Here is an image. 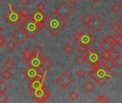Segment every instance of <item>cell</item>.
I'll use <instances>...</instances> for the list:
<instances>
[{
	"label": "cell",
	"instance_id": "cell-50",
	"mask_svg": "<svg viewBox=\"0 0 122 103\" xmlns=\"http://www.w3.org/2000/svg\"><path fill=\"white\" fill-rule=\"evenodd\" d=\"M120 18L122 19V13L121 14V15H120Z\"/></svg>",
	"mask_w": 122,
	"mask_h": 103
},
{
	"label": "cell",
	"instance_id": "cell-4",
	"mask_svg": "<svg viewBox=\"0 0 122 103\" xmlns=\"http://www.w3.org/2000/svg\"><path fill=\"white\" fill-rule=\"evenodd\" d=\"M29 95L37 103H44L49 98L50 92L45 87L36 90L30 89L29 91Z\"/></svg>",
	"mask_w": 122,
	"mask_h": 103
},
{
	"label": "cell",
	"instance_id": "cell-24",
	"mask_svg": "<svg viewBox=\"0 0 122 103\" xmlns=\"http://www.w3.org/2000/svg\"><path fill=\"white\" fill-rule=\"evenodd\" d=\"M16 43L14 42V41H13V40H10L7 44H6V48L9 49V50H10L11 52V51H14L15 49H16Z\"/></svg>",
	"mask_w": 122,
	"mask_h": 103
},
{
	"label": "cell",
	"instance_id": "cell-11",
	"mask_svg": "<svg viewBox=\"0 0 122 103\" xmlns=\"http://www.w3.org/2000/svg\"><path fill=\"white\" fill-rule=\"evenodd\" d=\"M56 82L63 88L66 89L69 87V85H71L73 82V80L69 77V75L66 73L63 72L57 79H56Z\"/></svg>",
	"mask_w": 122,
	"mask_h": 103
},
{
	"label": "cell",
	"instance_id": "cell-36",
	"mask_svg": "<svg viewBox=\"0 0 122 103\" xmlns=\"http://www.w3.org/2000/svg\"><path fill=\"white\" fill-rule=\"evenodd\" d=\"M86 71L84 70H83V69H79L77 72H76V75H77V76L79 77H80V78H83V77H85V75H86Z\"/></svg>",
	"mask_w": 122,
	"mask_h": 103
},
{
	"label": "cell",
	"instance_id": "cell-52",
	"mask_svg": "<svg viewBox=\"0 0 122 103\" xmlns=\"http://www.w3.org/2000/svg\"><path fill=\"white\" fill-rule=\"evenodd\" d=\"M121 32H122V28H121Z\"/></svg>",
	"mask_w": 122,
	"mask_h": 103
},
{
	"label": "cell",
	"instance_id": "cell-42",
	"mask_svg": "<svg viewBox=\"0 0 122 103\" xmlns=\"http://www.w3.org/2000/svg\"><path fill=\"white\" fill-rule=\"evenodd\" d=\"M73 38L75 39V41L78 43L79 40V38H80V32H75L74 34H73Z\"/></svg>",
	"mask_w": 122,
	"mask_h": 103
},
{
	"label": "cell",
	"instance_id": "cell-33",
	"mask_svg": "<svg viewBox=\"0 0 122 103\" xmlns=\"http://www.w3.org/2000/svg\"><path fill=\"white\" fill-rule=\"evenodd\" d=\"M90 20H91V17H90L88 14H85V15L83 16L82 18L81 19V22H82L84 24L87 25V26L89 25V23Z\"/></svg>",
	"mask_w": 122,
	"mask_h": 103
},
{
	"label": "cell",
	"instance_id": "cell-30",
	"mask_svg": "<svg viewBox=\"0 0 122 103\" xmlns=\"http://www.w3.org/2000/svg\"><path fill=\"white\" fill-rule=\"evenodd\" d=\"M78 51L81 54H84L89 49V47H86L84 44H79V46L77 48Z\"/></svg>",
	"mask_w": 122,
	"mask_h": 103
},
{
	"label": "cell",
	"instance_id": "cell-19",
	"mask_svg": "<svg viewBox=\"0 0 122 103\" xmlns=\"http://www.w3.org/2000/svg\"><path fill=\"white\" fill-rule=\"evenodd\" d=\"M109 57L111 60H114L115 58H117L119 55H120V52L116 49L115 48H112L109 51Z\"/></svg>",
	"mask_w": 122,
	"mask_h": 103
},
{
	"label": "cell",
	"instance_id": "cell-16",
	"mask_svg": "<svg viewBox=\"0 0 122 103\" xmlns=\"http://www.w3.org/2000/svg\"><path fill=\"white\" fill-rule=\"evenodd\" d=\"M53 63L46 57H44L42 58V65H41V67L43 69H44L45 70H48L51 66H52Z\"/></svg>",
	"mask_w": 122,
	"mask_h": 103
},
{
	"label": "cell",
	"instance_id": "cell-45",
	"mask_svg": "<svg viewBox=\"0 0 122 103\" xmlns=\"http://www.w3.org/2000/svg\"><path fill=\"white\" fill-rule=\"evenodd\" d=\"M23 5H24V6H26L31 0H19Z\"/></svg>",
	"mask_w": 122,
	"mask_h": 103
},
{
	"label": "cell",
	"instance_id": "cell-34",
	"mask_svg": "<svg viewBox=\"0 0 122 103\" xmlns=\"http://www.w3.org/2000/svg\"><path fill=\"white\" fill-rule=\"evenodd\" d=\"M19 13H20V15L21 16H26V17H28L29 15V14H30L29 11L26 8H25V7H24L23 9H21V11H19Z\"/></svg>",
	"mask_w": 122,
	"mask_h": 103
},
{
	"label": "cell",
	"instance_id": "cell-7",
	"mask_svg": "<svg viewBox=\"0 0 122 103\" xmlns=\"http://www.w3.org/2000/svg\"><path fill=\"white\" fill-rule=\"evenodd\" d=\"M55 11L63 19H66L72 12L73 9L72 7L66 2L63 1L55 10Z\"/></svg>",
	"mask_w": 122,
	"mask_h": 103
},
{
	"label": "cell",
	"instance_id": "cell-47",
	"mask_svg": "<svg viewBox=\"0 0 122 103\" xmlns=\"http://www.w3.org/2000/svg\"><path fill=\"white\" fill-rule=\"evenodd\" d=\"M117 44H118V45H119L120 47H122V38L121 39V40H120V41H119V42L117 43Z\"/></svg>",
	"mask_w": 122,
	"mask_h": 103
},
{
	"label": "cell",
	"instance_id": "cell-1",
	"mask_svg": "<svg viewBox=\"0 0 122 103\" xmlns=\"http://www.w3.org/2000/svg\"><path fill=\"white\" fill-rule=\"evenodd\" d=\"M67 23L56 11L51 13L44 22V27L54 36L56 37L66 26Z\"/></svg>",
	"mask_w": 122,
	"mask_h": 103
},
{
	"label": "cell",
	"instance_id": "cell-39",
	"mask_svg": "<svg viewBox=\"0 0 122 103\" xmlns=\"http://www.w3.org/2000/svg\"><path fill=\"white\" fill-rule=\"evenodd\" d=\"M8 97L4 93V92H1L0 94V103H6L8 100Z\"/></svg>",
	"mask_w": 122,
	"mask_h": 103
},
{
	"label": "cell",
	"instance_id": "cell-18",
	"mask_svg": "<svg viewBox=\"0 0 122 103\" xmlns=\"http://www.w3.org/2000/svg\"><path fill=\"white\" fill-rule=\"evenodd\" d=\"M33 55H34V54H33V53H32V51H31L30 49H29V48L26 49L22 52V57H23V59H24L26 62L27 60H29Z\"/></svg>",
	"mask_w": 122,
	"mask_h": 103
},
{
	"label": "cell",
	"instance_id": "cell-27",
	"mask_svg": "<svg viewBox=\"0 0 122 103\" xmlns=\"http://www.w3.org/2000/svg\"><path fill=\"white\" fill-rule=\"evenodd\" d=\"M113 61L116 66H117L119 68L122 67V56L121 54L119 55L117 58H115Z\"/></svg>",
	"mask_w": 122,
	"mask_h": 103
},
{
	"label": "cell",
	"instance_id": "cell-53",
	"mask_svg": "<svg viewBox=\"0 0 122 103\" xmlns=\"http://www.w3.org/2000/svg\"><path fill=\"white\" fill-rule=\"evenodd\" d=\"M0 1H4V0H0Z\"/></svg>",
	"mask_w": 122,
	"mask_h": 103
},
{
	"label": "cell",
	"instance_id": "cell-29",
	"mask_svg": "<svg viewBox=\"0 0 122 103\" xmlns=\"http://www.w3.org/2000/svg\"><path fill=\"white\" fill-rule=\"evenodd\" d=\"M99 46L103 49V50H104V51H109L112 48H113L112 47H111L110 45H109L107 43H106L104 40L99 44Z\"/></svg>",
	"mask_w": 122,
	"mask_h": 103
},
{
	"label": "cell",
	"instance_id": "cell-35",
	"mask_svg": "<svg viewBox=\"0 0 122 103\" xmlns=\"http://www.w3.org/2000/svg\"><path fill=\"white\" fill-rule=\"evenodd\" d=\"M69 98L71 100H73V101H75V100H76L77 99H78V98H79V95H78V93L76 92V91H72L70 94H69Z\"/></svg>",
	"mask_w": 122,
	"mask_h": 103
},
{
	"label": "cell",
	"instance_id": "cell-9",
	"mask_svg": "<svg viewBox=\"0 0 122 103\" xmlns=\"http://www.w3.org/2000/svg\"><path fill=\"white\" fill-rule=\"evenodd\" d=\"M104 25V22L102 18H100L97 14H94L91 17V20L89 23V27L92 29L93 32H97Z\"/></svg>",
	"mask_w": 122,
	"mask_h": 103
},
{
	"label": "cell",
	"instance_id": "cell-51",
	"mask_svg": "<svg viewBox=\"0 0 122 103\" xmlns=\"http://www.w3.org/2000/svg\"><path fill=\"white\" fill-rule=\"evenodd\" d=\"M120 26H121V28H122V23L120 24Z\"/></svg>",
	"mask_w": 122,
	"mask_h": 103
},
{
	"label": "cell",
	"instance_id": "cell-54",
	"mask_svg": "<svg viewBox=\"0 0 122 103\" xmlns=\"http://www.w3.org/2000/svg\"><path fill=\"white\" fill-rule=\"evenodd\" d=\"M119 1H121V2L122 3V0H119Z\"/></svg>",
	"mask_w": 122,
	"mask_h": 103
},
{
	"label": "cell",
	"instance_id": "cell-3",
	"mask_svg": "<svg viewBox=\"0 0 122 103\" xmlns=\"http://www.w3.org/2000/svg\"><path fill=\"white\" fill-rule=\"evenodd\" d=\"M21 27L27 33L30 38H34L38 32L44 27L43 23L36 22L31 16L28 17L27 20L24 23L21 24Z\"/></svg>",
	"mask_w": 122,
	"mask_h": 103
},
{
	"label": "cell",
	"instance_id": "cell-38",
	"mask_svg": "<svg viewBox=\"0 0 122 103\" xmlns=\"http://www.w3.org/2000/svg\"><path fill=\"white\" fill-rule=\"evenodd\" d=\"M112 29L115 32H119L120 29H121V26H120V24H118L117 22H115L112 26Z\"/></svg>",
	"mask_w": 122,
	"mask_h": 103
},
{
	"label": "cell",
	"instance_id": "cell-25",
	"mask_svg": "<svg viewBox=\"0 0 122 103\" xmlns=\"http://www.w3.org/2000/svg\"><path fill=\"white\" fill-rule=\"evenodd\" d=\"M4 66L7 69V70H11L14 66H15V63L11 60H10V59H9V60H7L5 62H4Z\"/></svg>",
	"mask_w": 122,
	"mask_h": 103
},
{
	"label": "cell",
	"instance_id": "cell-2",
	"mask_svg": "<svg viewBox=\"0 0 122 103\" xmlns=\"http://www.w3.org/2000/svg\"><path fill=\"white\" fill-rule=\"evenodd\" d=\"M89 75L92 79H94L100 86H103L110 78H112L114 75V72L110 70L105 69H102V67L97 69H93Z\"/></svg>",
	"mask_w": 122,
	"mask_h": 103
},
{
	"label": "cell",
	"instance_id": "cell-5",
	"mask_svg": "<svg viewBox=\"0 0 122 103\" xmlns=\"http://www.w3.org/2000/svg\"><path fill=\"white\" fill-rule=\"evenodd\" d=\"M20 18H21V15H20L19 11H18L14 6H10L9 11L6 14H5L4 16V19L12 27H16L19 23Z\"/></svg>",
	"mask_w": 122,
	"mask_h": 103
},
{
	"label": "cell",
	"instance_id": "cell-28",
	"mask_svg": "<svg viewBox=\"0 0 122 103\" xmlns=\"http://www.w3.org/2000/svg\"><path fill=\"white\" fill-rule=\"evenodd\" d=\"M74 48L70 44H66L63 47V51L66 54H70L73 51Z\"/></svg>",
	"mask_w": 122,
	"mask_h": 103
},
{
	"label": "cell",
	"instance_id": "cell-46",
	"mask_svg": "<svg viewBox=\"0 0 122 103\" xmlns=\"http://www.w3.org/2000/svg\"><path fill=\"white\" fill-rule=\"evenodd\" d=\"M71 4H73V5H74V4H76L77 2H78V1L79 0H68Z\"/></svg>",
	"mask_w": 122,
	"mask_h": 103
},
{
	"label": "cell",
	"instance_id": "cell-12",
	"mask_svg": "<svg viewBox=\"0 0 122 103\" xmlns=\"http://www.w3.org/2000/svg\"><path fill=\"white\" fill-rule=\"evenodd\" d=\"M44 77H42L41 76H37L35 79L30 81L28 84V87L30 89H40L46 87V85L44 82Z\"/></svg>",
	"mask_w": 122,
	"mask_h": 103
},
{
	"label": "cell",
	"instance_id": "cell-14",
	"mask_svg": "<svg viewBox=\"0 0 122 103\" xmlns=\"http://www.w3.org/2000/svg\"><path fill=\"white\" fill-rule=\"evenodd\" d=\"M26 62L29 67H31L34 68H39L42 65V58L38 55H33Z\"/></svg>",
	"mask_w": 122,
	"mask_h": 103
},
{
	"label": "cell",
	"instance_id": "cell-49",
	"mask_svg": "<svg viewBox=\"0 0 122 103\" xmlns=\"http://www.w3.org/2000/svg\"><path fill=\"white\" fill-rule=\"evenodd\" d=\"M2 31H3V28H2V27H1V26H0V33H1Z\"/></svg>",
	"mask_w": 122,
	"mask_h": 103
},
{
	"label": "cell",
	"instance_id": "cell-23",
	"mask_svg": "<svg viewBox=\"0 0 122 103\" xmlns=\"http://www.w3.org/2000/svg\"><path fill=\"white\" fill-rule=\"evenodd\" d=\"M84 89H85L87 92H91L95 88V85H94L91 81H89V82H87L84 85Z\"/></svg>",
	"mask_w": 122,
	"mask_h": 103
},
{
	"label": "cell",
	"instance_id": "cell-20",
	"mask_svg": "<svg viewBox=\"0 0 122 103\" xmlns=\"http://www.w3.org/2000/svg\"><path fill=\"white\" fill-rule=\"evenodd\" d=\"M104 41L106 43H107L109 45H110L111 47H114V45H115V44H116V43H115V41H114V39H113V37H112V35H108L106 38H104Z\"/></svg>",
	"mask_w": 122,
	"mask_h": 103
},
{
	"label": "cell",
	"instance_id": "cell-21",
	"mask_svg": "<svg viewBox=\"0 0 122 103\" xmlns=\"http://www.w3.org/2000/svg\"><path fill=\"white\" fill-rule=\"evenodd\" d=\"M31 51L34 55H38V56H40L44 52L43 49L39 45H36V47H34V48Z\"/></svg>",
	"mask_w": 122,
	"mask_h": 103
},
{
	"label": "cell",
	"instance_id": "cell-32",
	"mask_svg": "<svg viewBox=\"0 0 122 103\" xmlns=\"http://www.w3.org/2000/svg\"><path fill=\"white\" fill-rule=\"evenodd\" d=\"M76 62L79 65H83L84 64V62H86L85 57L83 55H79L76 58Z\"/></svg>",
	"mask_w": 122,
	"mask_h": 103
},
{
	"label": "cell",
	"instance_id": "cell-31",
	"mask_svg": "<svg viewBox=\"0 0 122 103\" xmlns=\"http://www.w3.org/2000/svg\"><path fill=\"white\" fill-rule=\"evenodd\" d=\"M9 88V85L3 80L0 81V92H4Z\"/></svg>",
	"mask_w": 122,
	"mask_h": 103
},
{
	"label": "cell",
	"instance_id": "cell-26",
	"mask_svg": "<svg viewBox=\"0 0 122 103\" xmlns=\"http://www.w3.org/2000/svg\"><path fill=\"white\" fill-rule=\"evenodd\" d=\"M12 76H13V74L10 72L9 70H7V69L1 74V77H2L5 80H9Z\"/></svg>",
	"mask_w": 122,
	"mask_h": 103
},
{
	"label": "cell",
	"instance_id": "cell-17",
	"mask_svg": "<svg viewBox=\"0 0 122 103\" xmlns=\"http://www.w3.org/2000/svg\"><path fill=\"white\" fill-rule=\"evenodd\" d=\"M102 65L105 69H107V70H112V69L114 67L115 64H114V61L109 58V59L106 60H105V62H104Z\"/></svg>",
	"mask_w": 122,
	"mask_h": 103
},
{
	"label": "cell",
	"instance_id": "cell-8",
	"mask_svg": "<svg viewBox=\"0 0 122 103\" xmlns=\"http://www.w3.org/2000/svg\"><path fill=\"white\" fill-rule=\"evenodd\" d=\"M84 57L86 62H89L91 66L94 64L101 63V54L95 48H92L90 51H89V52L86 54Z\"/></svg>",
	"mask_w": 122,
	"mask_h": 103
},
{
	"label": "cell",
	"instance_id": "cell-13",
	"mask_svg": "<svg viewBox=\"0 0 122 103\" xmlns=\"http://www.w3.org/2000/svg\"><path fill=\"white\" fill-rule=\"evenodd\" d=\"M23 75L29 80V81H31L34 79H35L39 75V70L38 68H34L31 67H27L23 72Z\"/></svg>",
	"mask_w": 122,
	"mask_h": 103
},
{
	"label": "cell",
	"instance_id": "cell-22",
	"mask_svg": "<svg viewBox=\"0 0 122 103\" xmlns=\"http://www.w3.org/2000/svg\"><path fill=\"white\" fill-rule=\"evenodd\" d=\"M94 103H109V99L107 96L105 95H101L98 97L94 101Z\"/></svg>",
	"mask_w": 122,
	"mask_h": 103
},
{
	"label": "cell",
	"instance_id": "cell-15",
	"mask_svg": "<svg viewBox=\"0 0 122 103\" xmlns=\"http://www.w3.org/2000/svg\"><path fill=\"white\" fill-rule=\"evenodd\" d=\"M31 16L36 22H39V23H43L45 22V20L47 18V16L42 11H39V10H36L31 15Z\"/></svg>",
	"mask_w": 122,
	"mask_h": 103
},
{
	"label": "cell",
	"instance_id": "cell-41",
	"mask_svg": "<svg viewBox=\"0 0 122 103\" xmlns=\"http://www.w3.org/2000/svg\"><path fill=\"white\" fill-rule=\"evenodd\" d=\"M100 54H101V57L103 58V59H104V60H107V59H109L110 58L109 57V53L108 51H104V52H102V53H100Z\"/></svg>",
	"mask_w": 122,
	"mask_h": 103
},
{
	"label": "cell",
	"instance_id": "cell-37",
	"mask_svg": "<svg viewBox=\"0 0 122 103\" xmlns=\"http://www.w3.org/2000/svg\"><path fill=\"white\" fill-rule=\"evenodd\" d=\"M112 9L114 11H116V12H119L121 9H122V6H121V4H119V3H115L112 6Z\"/></svg>",
	"mask_w": 122,
	"mask_h": 103
},
{
	"label": "cell",
	"instance_id": "cell-40",
	"mask_svg": "<svg viewBox=\"0 0 122 103\" xmlns=\"http://www.w3.org/2000/svg\"><path fill=\"white\" fill-rule=\"evenodd\" d=\"M46 8V6L44 3L42 2H39L36 4V9L37 10H39V11H44Z\"/></svg>",
	"mask_w": 122,
	"mask_h": 103
},
{
	"label": "cell",
	"instance_id": "cell-10",
	"mask_svg": "<svg viewBox=\"0 0 122 103\" xmlns=\"http://www.w3.org/2000/svg\"><path fill=\"white\" fill-rule=\"evenodd\" d=\"M11 37L19 44H22L29 38V35L21 27H19L11 34Z\"/></svg>",
	"mask_w": 122,
	"mask_h": 103
},
{
	"label": "cell",
	"instance_id": "cell-43",
	"mask_svg": "<svg viewBox=\"0 0 122 103\" xmlns=\"http://www.w3.org/2000/svg\"><path fill=\"white\" fill-rule=\"evenodd\" d=\"M5 38L4 37V36H2L1 34H0V48L1 47H3V45L4 44V43H5Z\"/></svg>",
	"mask_w": 122,
	"mask_h": 103
},
{
	"label": "cell",
	"instance_id": "cell-48",
	"mask_svg": "<svg viewBox=\"0 0 122 103\" xmlns=\"http://www.w3.org/2000/svg\"><path fill=\"white\" fill-rule=\"evenodd\" d=\"M93 3H94V4H97V3H98L100 0H91Z\"/></svg>",
	"mask_w": 122,
	"mask_h": 103
},
{
	"label": "cell",
	"instance_id": "cell-44",
	"mask_svg": "<svg viewBox=\"0 0 122 103\" xmlns=\"http://www.w3.org/2000/svg\"><path fill=\"white\" fill-rule=\"evenodd\" d=\"M29 17V16H28ZM28 17H26V16H21V18H20V22H19V23L21 24H23V23H24L26 20H27V19H28Z\"/></svg>",
	"mask_w": 122,
	"mask_h": 103
},
{
	"label": "cell",
	"instance_id": "cell-6",
	"mask_svg": "<svg viewBox=\"0 0 122 103\" xmlns=\"http://www.w3.org/2000/svg\"><path fill=\"white\" fill-rule=\"evenodd\" d=\"M95 42H96V38L87 29H84L80 33V38L78 42L79 44H84L89 47Z\"/></svg>",
	"mask_w": 122,
	"mask_h": 103
}]
</instances>
